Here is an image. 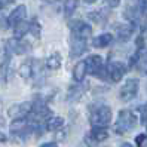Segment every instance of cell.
Listing matches in <instances>:
<instances>
[{
  "mask_svg": "<svg viewBox=\"0 0 147 147\" xmlns=\"http://www.w3.org/2000/svg\"><path fill=\"white\" fill-rule=\"evenodd\" d=\"M111 120V110L107 106H100L91 113V123L94 128H104Z\"/></svg>",
  "mask_w": 147,
  "mask_h": 147,
  "instance_id": "6da1fadb",
  "label": "cell"
},
{
  "mask_svg": "<svg viewBox=\"0 0 147 147\" xmlns=\"http://www.w3.org/2000/svg\"><path fill=\"white\" fill-rule=\"evenodd\" d=\"M135 126V116L132 111L129 110H122L119 113V117H117V122L115 125V129L117 134H125L128 132L129 129H132Z\"/></svg>",
  "mask_w": 147,
  "mask_h": 147,
  "instance_id": "7a4b0ae2",
  "label": "cell"
},
{
  "mask_svg": "<svg viewBox=\"0 0 147 147\" xmlns=\"http://www.w3.org/2000/svg\"><path fill=\"white\" fill-rule=\"evenodd\" d=\"M85 65H86V73L94 74V76H98L101 79H106V68L102 65V58L100 55H91L85 59Z\"/></svg>",
  "mask_w": 147,
  "mask_h": 147,
  "instance_id": "3957f363",
  "label": "cell"
},
{
  "mask_svg": "<svg viewBox=\"0 0 147 147\" xmlns=\"http://www.w3.org/2000/svg\"><path fill=\"white\" fill-rule=\"evenodd\" d=\"M33 110V102L25 101V102H20V104H13L7 110V115H9L13 120L15 119H24L25 116H28Z\"/></svg>",
  "mask_w": 147,
  "mask_h": 147,
  "instance_id": "277c9868",
  "label": "cell"
},
{
  "mask_svg": "<svg viewBox=\"0 0 147 147\" xmlns=\"http://www.w3.org/2000/svg\"><path fill=\"white\" fill-rule=\"evenodd\" d=\"M138 92V80L137 79H128L125 85L120 88L119 98L122 101H131Z\"/></svg>",
  "mask_w": 147,
  "mask_h": 147,
  "instance_id": "5b68a950",
  "label": "cell"
},
{
  "mask_svg": "<svg viewBox=\"0 0 147 147\" xmlns=\"http://www.w3.org/2000/svg\"><path fill=\"white\" fill-rule=\"evenodd\" d=\"M70 28H71V33H73L71 37L83 39V40L88 39L91 36V33H92L91 25H88L83 21H73V22H70Z\"/></svg>",
  "mask_w": 147,
  "mask_h": 147,
  "instance_id": "8992f818",
  "label": "cell"
},
{
  "mask_svg": "<svg viewBox=\"0 0 147 147\" xmlns=\"http://www.w3.org/2000/svg\"><path fill=\"white\" fill-rule=\"evenodd\" d=\"M30 51V43L22 42V40H16L11 39L6 42V52L7 54H16V55H22Z\"/></svg>",
  "mask_w": 147,
  "mask_h": 147,
  "instance_id": "52a82bcc",
  "label": "cell"
},
{
  "mask_svg": "<svg viewBox=\"0 0 147 147\" xmlns=\"http://www.w3.org/2000/svg\"><path fill=\"white\" fill-rule=\"evenodd\" d=\"M25 16H27V7H25L24 5L16 6L13 9V12L9 15V18H7V25L15 27V25H18L20 22L25 21Z\"/></svg>",
  "mask_w": 147,
  "mask_h": 147,
  "instance_id": "ba28073f",
  "label": "cell"
},
{
  "mask_svg": "<svg viewBox=\"0 0 147 147\" xmlns=\"http://www.w3.org/2000/svg\"><path fill=\"white\" fill-rule=\"evenodd\" d=\"M107 76L110 77L113 82H119L120 79L123 77V74H125V65L122 64V63H110L109 65H107Z\"/></svg>",
  "mask_w": 147,
  "mask_h": 147,
  "instance_id": "9c48e42d",
  "label": "cell"
},
{
  "mask_svg": "<svg viewBox=\"0 0 147 147\" xmlns=\"http://www.w3.org/2000/svg\"><path fill=\"white\" fill-rule=\"evenodd\" d=\"M11 131L13 134H18V135H22V134H27V132H31L33 131V126L28 123V120L24 119H15L13 122L11 123Z\"/></svg>",
  "mask_w": 147,
  "mask_h": 147,
  "instance_id": "30bf717a",
  "label": "cell"
},
{
  "mask_svg": "<svg viewBox=\"0 0 147 147\" xmlns=\"http://www.w3.org/2000/svg\"><path fill=\"white\" fill-rule=\"evenodd\" d=\"M85 51H86V40L73 37V39H71V51H70V57H71V58H77V57H80V55L85 52Z\"/></svg>",
  "mask_w": 147,
  "mask_h": 147,
  "instance_id": "8fae6325",
  "label": "cell"
},
{
  "mask_svg": "<svg viewBox=\"0 0 147 147\" xmlns=\"http://www.w3.org/2000/svg\"><path fill=\"white\" fill-rule=\"evenodd\" d=\"M116 33H117L119 40L126 42L129 37L132 36V33H134V25H131V24H122V25H117V27H116Z\"/></svg>",
  "mask_w": 147,
  "mask_h": 147,
  "instance_id": "7c38bea8",
  "label": "cell"
},
{
  "mask_svg": "<svg viewBox=\"0 0 147 147\" xmlns=\"http://www.w3.org/2000/svg\"><path fill=\"white\" fill-rule=\"evenodd\" d=\"M28 31H30V22L22 21V22H20L18 25L13 27V39L21 40L25 36V33H28Z\"/></svg>",
  "mask_w": 147,
  "mask_h": 147,
  "instance_id": "4fadbf2b",
  "label": "cell"
},
{
  "mask_svg": "<svg viewBox=\"0 0 147 147\" xmlns=\"http://www.w3.org/2000/svg\"><path fill=\"white\" fill-rule=\"evenodd\" d=\"M18 73H20L22 77H25V79L31 77V76H33V73H34V61H33V59H28V61L22 63V64L20 65Z\"/></svg>",
  "mask_w": 147,
  "mask_h": 147,
  "instance_id": "5bb4252c",
  "label": "cell"
},
{
  "mask_svg": "<svg viewBox=\"0 0 147 147\" xmlns=\"http://www.w3.org/2000/svg\"><path fill=\"white\" fill-rule=\"evenodd\" d=\"M85 74H86V65H85V61H80L77 63L73 68V77L76 82H82L85 79Z\"/></svg>",
  "mask_w": 147,
  "mask_h": 147,
  "instance_id": "9a60e30c",
  "label": "cell"
},
{
  "mask_svg": "<svg viewBox=\"0 0 147 147\" xmlns=\"http://www.w3.org/2000/svg\"><path fill=\"white\" fill-rule=\"evenodd\" d=\"M111 40H113V36L109 33H104V34H101V36L94 39V46L95 48H106L111 43Z\"/></svg>",
  "mask_w": 147,
  "mask_h": 147,
  "instance_id": "2e32d148",
  "label": "cell"
},
{
  "mask_svg": "<svg viewBox=\"0 0 147 147\" xmlns=\"http://www.w3.org/2000/svg\"><path fill=\"white\" fill-rule=\"evenodd\" d=\"M64 126V119L63 117H49L46 122L48 131H59Z\"/></svg>",
  "mask_w": 147,
  "mask_h": 147,
  "instance_id": "e0dca14e",
  "label": "cell"
},
{
  "mask_svg": "<svg viewBox=\"0 0 147 147\" xmlns=\"http://www.w3.org/2000/svg\"><path fill=\"white\" fill-rule=\"evenodd\" d=\"M46 65H48V68H51V70H58V68L61 67V55H59L58 52L52 54L46 59Z\"/></svg>",
  "mask_w": 147,
  "mask_h": 147,
  "instance_id": "ac0fdd59",
  "label": "cell"
},
{
  "mask_svg": "<svg viewBox=\"0 0 147 147\" xmlns=\"http://www.w3.org/2000/svg\"><path fill=\"white\" fill-rule=\"evenodd\" d=\"M91 137L94 138L95 141H102L109 137V132L106 128H94L91 131Z\"/></svg>",
  "mask_w": 147,
  "mask_h": 147,
  "instance_id": "d6986e66",
  "label": "cell"
},
{
  "mask_svg": "<svg viewBox=\"0 0 147 147\" xmlns=\"http://www.w3.org/2000/svg\"><path fill=\"white\" fill-rule=\"evenodd\" d=\"M77 5H79V0H65L64 2V13H65V16L73 15Z\"/></svg>",
  "mask_w": 147,
  "mask_h": 147,
  "instance_id": "ffe728a7",
  "label": "cell"
},
{
  "mask_svg": "<svg viewBox=\"0 0 147 147\" xmlns=\"http://www.w3.org/2000/svg\"><path fill=\"white\" fill-rule=\"evenodd\" d=\"M30 33L33 34L34 37H40V24H39V21L36 18L30 22Z\"/></svg>",
  "mask_w": 147,
  "mask_h": 147,
  "instance_id": "44dd1931",
  "label": "cell"
},
{
  "mask_svg": "<svg viewBox=\"0 0 147 147\" xmlns=\"http://www.w3.org/2000/svg\"><path fill=\"white\" fill-rule=\"evenodd\" d=\"M138 110H140V115H141V123L143 125L147 123V102H146L144 106H141Z\"/></svg>",
  "mask_w": 147,
  "mask_h": 147,
  "instance_id": "7402d4cb",
  "label": "cell"
},
{
  "mask_svg": "<svg viewBox=\"0 0 147 147\" xmlns=\"http://www.w3.org/2000/svg\"><path fill=\"white\" fill-rule=\"evenodd\" d=\"M138 9H140L141 15L147 16V0H140V5H138Z\"/></svg>",
  "mask_w": 147,
  "mask_h": 147,
  "instance_id": "603a6c76",
  "label": "cell"
},
{
  "mask_svg": "<svg viewBox=\"0 0 147 147\" xmlns=\"http://www.w3.org/2000/svg\"><path fill=\"white\" fill-rule=\"evenodd\" d=\"M137 144H138V147H147V137L146 135H138L137 137Z\"/></svg>",
  "mask_w": 147,
  "mask_h": 147,
  "instance_id": "cb8c5ba5",
  "label": "cell"
},
{
  "mask_svg": "<svg viewBox=\"0 0 147 147\" xmlns=\"http://www.w3.org/2000/svg\"><path fill=\"white\" fill-rule=\"evenodd\" d=\"M11 3H12V0H0V11L5 9V7L7 5H11Z\"/></svg>",
  "mask_w": 147,
  "mask_h": 147,
  "instance_id": "d4e9b609",
  "label": "cell"
},
{
  "mask_svg": "<svg viewBox=\"0 0 147 147\" xmlns=\"http://www.w3.org/2000/svg\"><path fill=\"white\" fill-rule=\"evenodd\" d=\"M119 3H120V0H107V5L110 7H116V6H119Z\"/></svg>",
  "mask_w": 147,
  "mask_h": 147,
  "instance_id": "484cf974",
  "label": "cell"
},
{
  "mask_svg": "<svg viewBox=\"0 0 147 147\" xmlns=\"http://www.w3.org/2000/svg\"><path fill=\"white\" fill-rule=\"evenodd\" d=\"M40 147H58L55 143H45V144H42Z\"/></svg>",
  "mask_w": 147,
  "mask_h": 147,
  "instance_id": "4316f807",
  "label": "cell"
},
{
  "mask_svg": "<svg viewBox=\"0 0 147 147\" xmlns=\"http://www.w3.org/2000/svg\"><path fill=\"white\" fill-rule=\"evenodd\" d=\"M0 141H6V135L0 132Z\"/></svg>",
  "mask_w": 147,
  "mask_h": 147,
  "instance_id": "83f0119b",
  "label": "cell"
},
{
  "mask_svg": "<svg viewBox=\"0 0 147 147\" xmlns=\"http://www.w3.org/2000/svg\"><path fill=\"white\" fill-rule=\"evenodd\" d=\"M120 147H132V146H131V144H129V143H123V144H122V146H120Z\"/></svg>",
  "mask_w": 147,
  "mask_h": 147,
  "instance_id": "f1b7e54d",
  "label": "cell"
},
{
  "mask_svg": "<svg viewBox=\"0 0 147 147\" xmlns=\"http://www.w3.org/2000/svg\"><path fill=\"white\" fill-rule=\"evenodd\" d=\"M86 3H94V2H97V0H85Z\"/></svg>",
  "mask_w": 147,
  "mask_h": 147,
  "instance_id": "f546056e",
  "label": "cell"
}]
</instances>
